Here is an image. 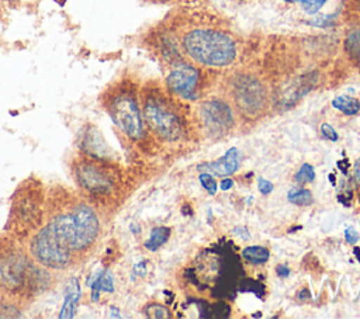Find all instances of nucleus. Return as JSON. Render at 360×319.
<instances>
[{"instance_id":"obj_1","label":"nucleus","mask_w":360,"mask_h":319,"mask_svg":"<svg viewBox=\"0 0 360 319\" xmlns=\"http://www.w3.org/2000/svg\"><path fill=\"white\" fill-rule=\"evenodd\" d=\"M45 223L56 239L77 259L86 256L101 233V221L94 205L70 193L52 194L45 204Z\"/></svg>"},{"instance_id":"obj_2","label":"nucleus","mask_w":360,"mask_h":319,"mask_svg":"<svg viewBox=\"0 0 360 319\" xmlns=\"http://www.w3.org/2000/svg\"><path fill=\"white\" fill-rule=\"evenodd\" d=\"M51 284V270L39 266L13 236L0 237V287L14 297H34Z\"/></svg>"},{"instance_id":"obj_3","label":"nucleus","mask_w":360,"mask_h":319,"mask_svg":"<svg viewBox=\"0 0 360 319\" xmlns=\"http://www.w3.org/2000/svg\"><path fill=\"white\" fill-rule=\"evenodd\" d=\"M184 53L194 62L207 67H226L236 59V44L224 31L197 27L181 38Z\"/></svg>"},{"instance_id":"obj_4","label":"nucleus","mask_w":360,"mask_h":319,"mask_svg":"<svg viewBox=\"0 0 360 319\" xmlns=\"http://www.w3.org/2000/svg\"><path fill=\"white\" fill-rule=\"evenodd\" d=\"M103 105L118 129L132 141L143 138V118L136 90L129 82H118L103 96Z\"/></svg>"},{"instance_id":"obj_5","label":"nucleus","mask_w":360,"mask_h":319,"mask_svg":"<svg viewBox=\"0 0 360 319\" xmlns=\"http://www.w3.org/2000/svg\"><path fill=\"white\" fill-rule=\"evenodd\" d=\"M143 124L165 141H176L183 134L181 119L170 100L158 89H145L142 93Z\"/></svg>"},{"instance_id":"obj_6","label":"nucleus","mask_w":360,"mask_h":319,"mask_svg":"<svg viewBox=\"0 0 360 319\" xmlns=\"http://www.w3.org/2000/svg\"><path fill=\"white\" fill-rule=\"evenodd\" d=\"M27 252L34 261L51 271H65L79 261V259L56 239L45 222L28 237Z\"/></svg>"},{"instance_id":"obj_7","label":"nucleus","mask_w":360,"mask_h":319,"mask_svg":"<svg viewBox=\"0 0 360 319\" xmlns=\"http://www.w3.org/2000/svg\"><path fill=\"white\" fill-rule=\"evenodd\" d=\"M75 183L87 200H101L115 191V177L107 162L79 156L72 164Z\"/></svg>"},{"instance_id":"obj_8","label":"nucleus","mask_w":360,"mask_h":319,"mask_svg":"<svg viewBox=\"0 0 360 319\" xmlns=\"http://www.w3.org/2000/svg\"><path fill=\"white\" fill-rule=\"evenodd\" d=\"M45 204H46V198L44 200L42 197H39L35 187L34 190H21L18 193V197L14 200L13 208H11L14 230L18 232L22 225L21 232H24L27 237L31 236L28 232L34 233L38 229L35 223H41V219L45 215V211H44Z\"/></svg>"},{"instance_id":"obj_9","label":"nucleus","mask_w":360,"mask_h":319,"mask_svg":"<svg viewBox=\"0 0 360 319\" xmlns=\"http://www.w3.org/2000/svg\"><path fill=\"white\" fill-rule=\"evenodd\" d=\"M233 96L240 111L246 114H256L260 111L266 101V93L262 83L250 76L240 74L233 82Z\"/></svg>"},{"instance_id":"obj_10","label":"nucleus","mask_w":360,"mask_h":319,"mask_svg":"<svg viewBox=\"0 0 360 319\" xmlns=\"http://www.w3.org/2000/svg\"><path fill=\"white\" fill-rule=\"evenodd\" d=\"M201 74L194 65L176 63L166 76V89L181 98L194 100Z\"/></svg>"},{"instance_id":"obj_11","label":"nucleus","mask_w":360,"mask_h":319,"mask_svg":"<svg viewBox=\"0 0 360 319\" xmlns=\"http://www.w3.org/2000/svg\"><path fill=\"white\" fill-rule=\"evenodd\" d=\"M77 149L82 156L100 162H110L112 157V152L104 141L103 134L93 124H86L80 129Z\"/></svg>"},{"instance_id":"obj_12","label":"nucleus","mask_w":360,"mask_h":319,"mask_svg":"<svg viewBox=\"0 0 360 319\" xmlns=\"http://www.w3.org/2000/svg\"><path fill=\"white\" fill-rule=\"evenodd\" d=\"M201 117H202V121L208 125V128H211L217 132L229 129V126L232 125V121H233L232 111H231L229 105L225 101L217 100V98L202 103Z\"/></svg>"},{"instance_id":"obj_13","label":"nucleus","mask_w":360,"mask_h":319,"mask_svg":"<svg viewBox=\"0 0 360 319\" xmlns=\"http://www.w3.org/2000/svg\"><path fill=\"white\" fill-rule=\"evenodd\" d=\"M239 163H240L239 150L236 148H231L221 159H217L210 163L198 164L197 169L201 173H210L214 176L224 177V176H229V174L235 173L239 169Z\"/></svg>"},{"instance_id":"obj_14","label":"nucleus","mask_w":360,"mask_h":319,"mask_svg":"<svg viewBox=\"0 0 360 319\" xmlns=\"http://www.w3.org/2000/svg\"><path fill=\"white\" fill-rule=\"evenodd\" d=\"M80 302V284L77 278H72L65 294V299L58 318H73Z\"/></svg>"},{"instance_id":"obj_15","label":"nucleus","mask_w":360,"mask_h":319,"mask_svg":"<svg viewBox=\"0 0 360 319\" xmlns=\"http://www.w3.org/2000/svg\"><path fill=\"white\" fill-rule=\"evenodd\" d=\"M90 284V282H89ZM114 292V277L110 271L103 270L97 274V277H94L91 280L90 284V292H91V298L94 302L98 301V297L101 292Z\"/></svg>"},{"instance_id":"obj_16","label":"nucleus","mask_w":360,"mask_h":319,"mask_svg":"<svg viewBox=\"0 0 360 319\" xmlns=\"http://www.w3.org/2000/svg\"><path fill=\"white\" fill-rule=\"evenodd\" d=\"M346 53L354 60L360 63V24L354 25L346 35L345 39Z\"/></svg>"},{"instance_id":"obj_17","label":"nucleus","mask_w":360,"mask_h":319,"mask_svg":"<svg viewBox=\"0 0 360 319\" xmlns=\"http://www.w3.org/2000/svg\"><path fill=\"white\" fill-rule=\"evenodd\" d=\"M332 107L345 115H354L360 111V101L350 96H338L332 100Z\"/></svg>"},{"instance_id":"obj_18","label":"nucleus","mask_w":360,"mask_h":319,"mask_svg":"<svg viewBox=\"0 0 360 319\" xmlns=\"http://www.w3.org/2000/svg\"><path fill=\"white\" fill-rule=\"evenodd\" d=\"M170 236V229L167 226H156L150 230L149 239L145 242V247L150 252L158 250L163 243L167 242Z\"/></svg>"},{"instance_id":"obj_19","label":"nucleus","mask_w":360,"mask_h":319,"mask_svg":"<svg viewBox=\"0 0 360 319\" xmlns=\"http://www.w3.org/2000/svg\"><path fill=\"white\" fill-rule=\"evenodd\" d=\"M269 250L263 246H248L242 250V257L253 264H262L269 260Z\"/></svg>"},{"instance_id":"obj_20","label":"nucleus","mask_w":360,"mask_h":319,"mask_svg":"<svg viewBox=\"0 0 360 319\" xmlns=\"http://www.w3.org/2000/svg\"><path fill=\"white\" fill-rule=\"evenodd\" d=\"M288 200L297 205H309L312 202V194L304 188H291L288 191Z\"/></svg>"},{"instance_id":"obj_21","label":"nucleus","mask_w":360,"mask_h":319,"mask_svg":"<svg viewBox=\"0 0 360 319\" xmlns=\"http://www.w3.org/2000/svg\"><path fill=\"white\" fill-rule=\"evenodd\" d=\"M284 1L298 3L307 14L318 13L323 7V4L326 3V0H284Z\"/></svg>"},{"instance_id":"obj_22","label":"nucleus","mask_w":360,"mask_h":319,"mask_svg":"<svg viewBox=\"0 0 360 319\" xmlns=\"http://www.w3.org/2000/svg\"><path fill=\"white\" fill-rule=\"evenodd\" d=\"M145 315L148 318H153V319H167L170 318L169 309L160 304H150L145 308Z\"/></svg>"},{"instance_id":"obj_23","label":"nucleus","mask_w":360,"mask_h":319,"mask_svg":"<svg viewBox=\"0 0 360 319\" xmlns=\"http://www.w3.org/2000/svg\"><path fill=\"white\" fill-rule=\"evenodd\" d=\"M238 288H239V291H243V292H246V291L255 292L257 297H262V294L264 292V285L262 282H259V281L252 280V278L242 280Z\"/></svg>"},{"instance_id":"obj_24","label":"nucleus","mask_w":360,"mask_h":319,"mask_svg":"<svg viewBox=\"0 0 360 319\" xmlns=\"http://www.w3.org/2000/svg\"><path fill=\"white\" fill-rule=\"evenodd\" d=\"M314 178H315V170H314V167H312L311 164H308V163L302 164L301 169H300V170L297 171V174H295V180H297L298 183H301V184L314 181Z\"/></svg>"},{"instance_id":"obj_25","label":"nucleus","mask_w":360,"mask_h":319,"mask_svg":"<svg viewBox=\"0 0 360 319\" xmlns=\"http://www.w3.org/2000/svg\"><path fill=\"white\" fill-rule=\"evenodd\" d=\"M200 183L202 184V187L208 191V194H211V195H214L215 193H217V190H218V184H217V181L214 180V177H212V174H210V173H201L200 174Z\"/></svg>"},{"instance_id":"obj_26","label":"nucleus","mask_w":360,"mask_h":319,"mask_svg":"<svg viewBox=\"0 0 360 319\" xmlns=\"http://www.w3.org/2000/svg\"><path fill=\"white\" fill-rule=\"evenodd\" d=\"M321 134L326 138V139H329V141H338V134H336V131L329 125V124H322L321 125Z\"/></svg>"},{"instance_id":"obj_27","label":"nucleus","mask_w":360,"mask_h":319,"mask_svg":"<svg viewBox=\"0 0 360 319\" xmlns=\"http://www.w3.org/2000/svg\"><path fill=\"white\" fill-rule=\"evenodd\" d=\"M309 22L316 27H328L332 24V15H318L312 18Z\"/></svg>"},{"instance_id":"obj_28","label":"nucleus","mask_w":360,"mask_h":319,"mask_svg":"<svg viewBox=\"0 0 360 319\" xmlns=\"http://www.w3.org/2000/svg\"><path fill=\"white\" fill-rule=\"evenodd\" d=\"M345 239L347 243L350 245H354L357 240H359V235H357V230L353 228V226H347L345 229Z\"/></svg>"},{"instance_id":"obj_29","label":"nucleus","mask_w":360,"mask_h":319,"mask_svg":"<svg viewBox=\"0 0 360 319\" xmlns=\"http://www.w3.org/2000/svg\"><path fill=\"white\" fill-rule=\"evenodd\" d=\"M257 187H259V191L262 194H269L273 190V183L266 180V178H263V177H260L259 181H257Z\"/></svg>"},{"instance_id":"obj_30","label":"nucleus","mask_w":360,"mask_h":319,"mask_svg":"<svg viewBox=\"0 0 360 319\" xmlns=\"http://www.w3.org/2000/svg\"><path fill=\"white\" fill-rule=\"evenodd\" d=\"M276 273H277V275H278V277L284 278V277H287V275L290 274V270H288V267H287V266L280 264V266H277V267H276Z\"/></svg>"},{"instance_id":"obj_31","label":"nucleus","mask_w":360,"mask_h":319,"mask_svg":"<svg viewBox=\"0 0 360 319\" xmlns=\"http://www.w3.org/2000/svg\"><path fill=\"white\" fill-rule=\"evenodd\" d=\"M353 173H354V178L357 183H360V159H357L354 162V166H353Z\"/></svg>"},{"instance_id":"obj_32","label":"nucleus","mask_w":360,"mask_h":319,"mask_svg":"<svg viewBox=\"0 0 360 319\" xmlns=\"http://www.w3.org/2000/svg\"><path fill=\"white\" fill-rule=\"evenodd\" d=\"M232 184H233V181L231 178H224V180H221L219 187H221V190L226 191V190H229L232 187Z\"/></svg>"},{"instance_id":"obj_33","label":"nucleus","mask_w":360,"mask_h":319,"mask_svg":"<svg viewBox=\"0 0 360 319\" xmlns=\"http://www.w3.org/2000/svg\"><path fill=\"white\" fill-rule=\"evenodd\" d=\"M146 261H141L139 264H136L135 266V271L138 273V274H141V275H145V273H146Z\"/></svg>"},{"instance_id":"obj_34","label":"nucleus","mask_w":360,"mask_h":319,"mask_svg":"<svg viewBox=\"0 0 360 319\" xmlns=\"http://www.w3.org/2000/svg\"><path fill=\"white\" fill-rule=\"evenodd\" d=\"M298 298H300V299H302V301H304V299H309V298H311V295H309V294H308V291H307V289H305V288H304V289H302V291H301V292H300V295H298Z\"/></svg>"},{"instance_id":"obj_35","label":"nucleus","mask_w":360,"mask_h":319,"mask_svg":"<svg viewBox=\"0 0 360 319\" xmlns=\"http://www.w3.org/2000/svg\"><path fill=\"white\" fill-rule=\"evenodd\" d=\"M353 253H354V256H356V259L360 261V247H357V246H354L353 247Z\"/></svg>"},{"instance_id":"obj_36","label":"nucleus","mask_w":360,"mask_h":319,"mask_svg":"<svg viewBox=\"0 0 360 319\" xmlns=\"http://www.w3.org/2000/svg\"><path fill=\"white\" fill-rule=\"evenodd\" d=\"M356 8H357V11L360 13V0H356Z\"/></svg>"},{"instance_id":"obj_37","label":"nucleus","mask_w":360,"mask_h":319,"mask_svg":"<svg viewBox=\"0 0 360 319\" xmlns=\"http://www.w3.org/2000/svg\"><path fill=\"white\" fill-rule=\"evenodd\" d=\"M329 180H330V183L335 184V176L333 174H329Z\"/></svg>"},{"instance_id":"obj_38","label":"nucleus","mask_w":360,"mask_h":319,"mask_svg":"<svg viewBox=\"0 0 360 319\" xmlns=\"http://www.w3.org/2000/svg\"><path fill=\"white\" fill-rule=\"evenodd\" d=\"M357 198H359V202H360V190H359V195H357Z\"/></svg>"}]
</instances>
